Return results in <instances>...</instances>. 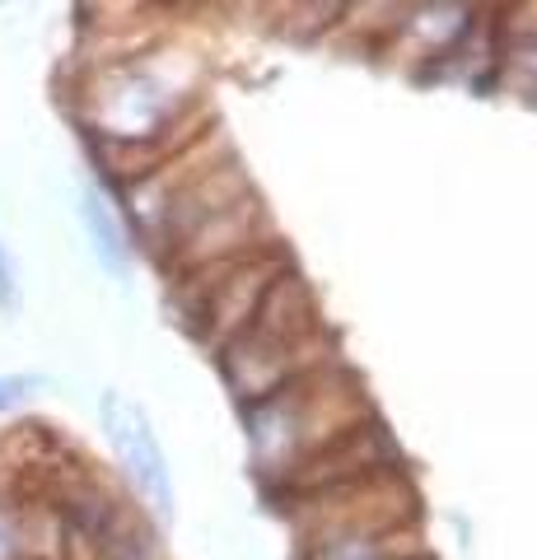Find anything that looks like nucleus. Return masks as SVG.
<instances>
[{
	"mask_svg": "<svg viewBox=\"0 0 537 560\" xmlns=\"http://www.w3.org/2000/svg\"><path fill=\"white\" fill-rule=\"evenodd\" d=\"M370 420L365 388L351 370L323 360L318 370L281 383L244 407V430L253 444V463L267 477H285L300 463H308L318 448H327L341 434Z\"/></svg>",
	"mask_w": 537,
	"mask_h": 560,
	"instance_id": "nucleus-1",
	"label": "nucleus"
},
{
	"mask_svg": "<svg viewBox=\"0 0 537 560\" xmlns=\"http://www.w3.org/2000/svg\"><path fill=\"white\" fill-rule=\"evenodd\" d=\"M318 346H323V327H318L314 290L285 261L262 290L248 327L220 350V370L230 378L234 397L248 407L262 393L318 370V355H314Z\"/></svg>",
	"mask_w": 537,
	"mask_h": 560,
	"instance_id": "nucleus-2",
	"label": "nucleus"
},
{
	"mask_svg": "<svg viewBox=\"0 0 537 560\" xmlns=\"http://www.w3.org/2000/svg\"><path fill=\"white\" fill-rule=\"evenodd\" d=\"M103 430L122 458L131 486L154 504V514L168 518L173 514V486H168V463H164V448L154 440L145 411L127 401L122 393H103Z\"/></svg>",
	"mask_w": 537,
	"mask_h": 560,
	"instance_id": "nucleus-3",
	"label": "nucleus"
},
{
	"mask_svg": "<svg viewBox=\"0 0 537 560\" xmlns=\"http://www.w3.org/2000/svg\"><path fill=\"white\" fill-rule=\"evenodd\" d=\"M248 191H253V187H248V178H244V168L234 164V154H230L224 164L201 168L197 178L183 183V187L168 197V206L160 210V238L168 243L173 253H178L206 220H215L220 210H230L234 201H244Z\"/></svg>",
	"mask_w": 537,
	"mask_h": 560,
	"instance_id": "nucleus-4",
	"label": "nucleus"
},
{
	"mask_svg": "<svg viewBox=\"0 0 537 560\" xmlns=\"http://www.w3.org/2000/svg\"><path fill=\"white\" fill-rule=\"evenodd\" d=\"M98 560H160V541L154 528L141 518V510H127V504H113L108 523L94 537Z\"/></svg>",
	"mask_w": 537,
	"mask_h": 560,
	"instance_id": "nucleus-5",
	"label": "nucleus"
},
{
	"mask_svg": "<svg viewBox=\"0 0 537 560\" xmlns=\"http://www.w3.org/2000/svg\"><path fill=\"white\" fill-rule=\"evenodd\" d=\"M80 215H84V230H90V243H94L98 261L113 276H127V238H122V224H117L108 201H103L94 187L80 197Z\"/></svg>",
	"mask_w": 537,
	"mask_h": 560,
	"instance_id": "nucleus-6",
	"label": "nucleus"
},
{
	"mask_svg": "<svg viewBox=\"0 0 537 560\" xmlns=\"http://www.w3.org/2000/svg\"><path fill=\"white\" fill-rule=\"evenodd\" d=\"M14 551H20V533H14L10 514L0 510V560H14Z\"/></svg>",
	"mask_w": 537,
	"mask_h": 560,
	"instance_id": "nucleus-7",
	"label": "nucleus"
},
{
	"mask_svg": "<svg viewBox=\"0 0 537 560\" xmlns=\"http://www.w3.org/2000/svg\"><path fill=\"white\" fill-rule=\"evenodd\" d=\"M14 304V271H10V257L5 248H0V308Z\"/></svg>",
	"mask_w": 537,
	"mask_h": 560,
	"instance_id": "nucleus-8",
	"label": "nucleus"
},
{
	"mask_svg": "<svg viewBox=\"0 0 537 560\" xmlns=\"http://www.w3.org/2000/svg\"><path fill=\"white\" fill-rule=\"evenodd\" d=\"M20 388H28L24 378H0V411L14 407V397H20Z\"/></svg>",
	"mask_w": 537,
	"mask_h": 560,
	"instance_id": "nucleus-9",
	"label": "nucleus"
},
{
	"mask_svg": "<svg viewBox=\"0 0 537 560\" xmlns=\"http://www.w3.org/2000/svg\"><path fill=\"white\" fill-rule=\"evenodd\" d=\"M388 560H430L425 551H402V556H388Z\"/></svg>",
	"mask_w": 537,
	"mask_h": 560,
	"instance_id": "nucleus-10",
	"label": "nucleus"
}]
</instances>
